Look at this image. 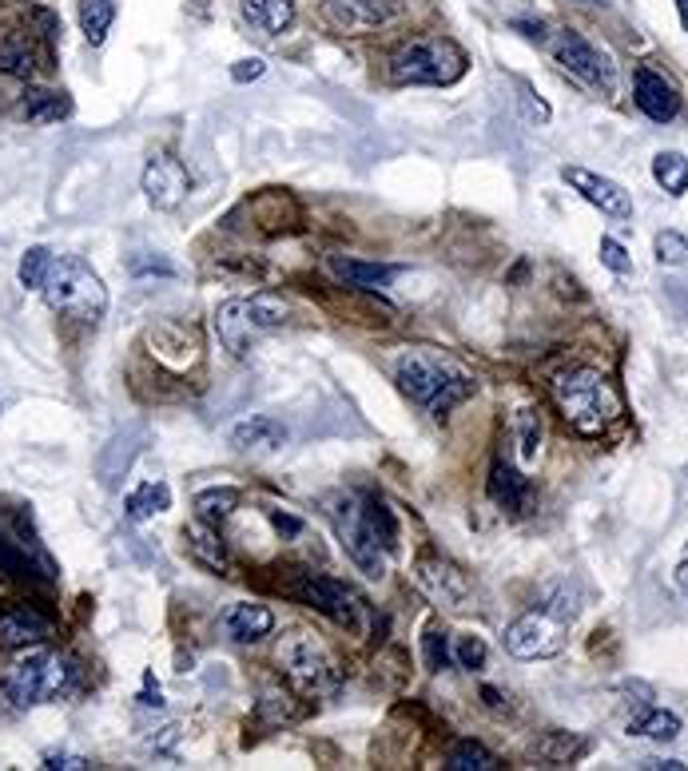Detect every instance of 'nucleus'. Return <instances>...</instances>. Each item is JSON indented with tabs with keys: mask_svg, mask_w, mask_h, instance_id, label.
<instances>
[{
	"mask_svg": "<svg viewBox=\"0 0 688 771\" xmlns=\"http://www.w3.org/2000/svg\"><path fill=\"white\" fill-rule=\"evenodd\" d=\"M394 378L402 386V394L418 406H426L434 418L450 414L462 398L474 394V378L446 354L438 350H426V346H414L406 350L398 362H394Z\"/></svg>",
	"mask_w": 688,
	"mask_h": 771,
	"instance_id": "nucleus-1",
	"label": "nucleus"
},
{
	"mask_svg": "<svg viewBox=\"0 0 688 771\" xmlns=\"http://www.w3.org/2000/svg\"><path fill=\"white\" fill-rule=\"evenodd\" d=\"M553 402L569 422V430L581 438H601L621 418V394L601 370H589V366L553 378Z\"/></svg>",
	"mask_w": 688,
	"mask_h": 771,
	"instance_id": "nucleus-2",
	"label": "nucleus"
},
{
	"mask_svg": "<svg viewBox=\"0 0 688 771\" xmlns=\"http://www.w3.org/2000/svg\"><path fill=\"white\" fill-rule=\"evenodd\" d=\"M466 76V52L450 36H414L390 52L394 84H454Z\"/></svg>",
	"mask_w": 688,
	"mask_h": 771,
	"instance_id": "nucleus-3",
	"label": "nucleus"
},
{
	"mask_svg": "<svg viewBox=\"0 0 688 771\" xmlns=\"http://www.w3.org/2000/svg\"><path fill=\"white\" fill-rule=\"evenodd\" d=\"M40 295L56 314H68V318H80V322H100L104 310H108V291H104L100 275L76 255L52 259V271H48Z\"/></svg>",
	"mask_w": 688,
	"mask_h": 771,
	"instance_id": "nucleus-4",
	"label": "nucleus"
},
{
	"mask_svg": "<svg viewBox=\"0 0 688 771\" xmlns=\"http://www.w3.org/2000/svg\"><path fill=\"white\" fill-rule=\"evenodd\" d=\"M72 676H76V672H72L68 660H60V656L48 652V648H36V652L20 656L16 664H8L0 688H4V696H8L12 708H32V704H40V700L64 696L68 684H72Z\"/></svg>",
	"mask_w": 688,
	"mask_h": 771,
	"instance_id": "nucleus-5",
	"label": "nucleus"
},
{
	"mask_svg": "<svg viewBox=\"0 0 688 771\" xmlns=\"http://www.w3.org/2000/svg\"><path fill=\"white\" fill-rule=\"evenodd\" d=\"M331 521H335V529H339V541H343L346 557L354 561V569L378 581V577L386 573V549H382V541L374 537V529H370V521H366L362 497H354V493L335 497V501H331Z\"/></svg>",
	"mask_w": 688,
	"mask_h": 771,
	"instance_id": "nucleus-6",
	"label": "nucleus"
},
{
	"mask_svg": "<svg viewBox=\"0 0 688 771\" xmlns=\"http://www.w3.org/2000/svg\"><path fill=\"white\" fill-rule=\"evenodd\" d=\"M549 48H553V60H557L569 76H577L585 88H593V92H601V96H613V92H617V68H613V60H609L601 48H593L577 28H561V32L549 40Z\"/></svg>",
	"mask_w": 688,
	"mask_h": 771,
	"instance_id": "nucleus-7",
	"label": "nucleus"
},
{
	"mask_svg": "<svg viewBox=\"0 0 688 771\" xmlns=\"http://www.w3.org/2000/svg\"><path fill=\"white\" fill-rule=\"evenodd\" d=\"M279 668H283L287 680H291L299 692H307V696H323V692L335 688L331 656H327V648H323L315 636H307V632L283 636V644H279Z\"/></svg>",
	"mask_w": 688,
	"mask_h": 771,
	"instance_id": "nucleus-8",
	"label": "nucleus"
},
{
	"mask_svg": "<svg viewBox=\"0 0 688 771\" xmlns=\"http://www.w3.org/2000/svg\"><path fill=\"white\" fill-rule=\"evenodd\" d=\"M291 593L303 601V605H311L315 613H323V617H331L335 624H343L350 632H362V620H366V601L343 585V581H335V577H319V573H299V581L291 585Z\"/></svg>",
	"mask_w": 688,
	"mask_h": 771,
	"instance_id": "nucleus-9",
	"label": "nucleus"
},
{
	"mask_svg": "<svg viewBox=\"0 0 688 771\" xmlns=\"http://www.w3.org/2000/svg\"><path fill=\"white\" fill-rule=\"evenodd\" d=\"M565 628L569 620H561L549 609H533L506 628V652L517 660H549L565 648Z\"/></svg>",
	"mask_w": 688,
	"mask_h": 771,
	"instance_id": "nucleus-10",
	"label": "nucleus"
},
{
	"mask_svg": "<svg viewBox=\"0 0 688 771\" xmlns=\"http://www.w3.org/2000/svg\"><path fill=\"white\" fill-rule=\"evenodd\" d=\"M398 16L394 0H323L319 4V20L339 32V36H362L374 32L382 24H390Z\"/></svg>",
	"mask_w": 688,
	"mask_h": 771,
	"instance_id": "nucleus-11",
	"label": "nucleus"
},
{
	"mask_svg": "<svg viewBox=\"0 0 688 771\" xmlns=\"http://www.w3.org/2000/svg\"><path fill=\"white\" fill-rule=\"evenodd\" d=\"M561 179H565L585 203H593L601 215H609V219H633V199H629V191H625L617 179L597 175V171L577 167V163H565V167H561Z\"/></svg>",
	"mask_w": 688,
	"mask_h": 771,
	"instance_id": "nucleus-12",
	"label": "nucleus"
},
{
	"mask_svg": "<svg viewBox=\"0 0 688 771\" xmlns=\"http://www.w3.org/2000/svg\"><path fill=\"white\" fill-rule=\"evenodd\" d=\"M418 585L442 609H466V601H470V577L454 561L434 557V553L418 557Z\"/></svg>",
	"mask_w": 688,
	"mask_h": 771,
	"instance_id": "nucleus-13",
	"label": "nucleus"
},
{
	"mask_svg": "<svg viewBox=\"0 0 688 771\" xmlns=\"http://www.w3.org/2000/svg\"><path fill=\"white\" fill-rule=\"evenodd\" d=\"M144 195H148V203L152 207H160V211H175L183 199H187V191H191V175H187V167L168 152H156L148 159V167H144Z\"/></svg>",
	"mask_w": 688,
	"mask_h": 771,
	"instance_id": "nucleus-14",
	"label": "nucleus"
},
{
	"mask_svg": "<svg viewBox=\"0 0 688 771\" xmlns=\"http://www.w3.org/2000/svg\"><path fill=\"white\" fill-rule=\"evenodd\" d=\"M633 100H637V108H641L653 124H669V120H677V112H681L677 88H673L661 72H653V68H637V76H633Z\"/></svg>",
	"mask_w": 688,
	"mask_h": 771,
	"instance_id": "nucleus-15",
	"label": "nucleus"
},
{
	"mask_svg": "<svg viewBox=\"0 0 688 771\" xmlns=\"http://www.w3.org/2000/svg\"><path fill=\"white\" fill-rule=\"evenodd\" d=\"M215 334L223 342V350H231L235 358H247L255 338H259V326L251 322V310L247 299H227L223 307L215 310Z\"/></svg>",
	"mask_w": 688,
	"mask_h": 771,
	"instance_id": "nucleus-16",
	"label": "nucleus"
},
{
	"mask_svg": "<svg viewBox=\"0 0 688 771\" xmlns=\"http://www.w3.org/2000/svg\"><path fill=\"white\" fill-rule=\"evenodd\" d=\"M227 442H231L239 454H251V450L271 454V450H279V446L287 442V426H283L279 418H271V414H251V418H243V422L231 426Z\"/></svg>",
	"mask_w": 688,
	"mask_h": 771,
	"instance_id": "nucleus-17",
	"label": "nucleus"
},
{
	"mask_svg": "<svg viewBox=\"0 0 688 771\" xmlns=\"http://www.w3.org/2000/svg\"><path fill=\"white\" fill-rule=\"evenodd\" d=\"M327 271L354 291H382L398 275V267H390V263H366V259H350V255H327Z\"/></svg>",
	"mask_w": 688,
	"mask_h": 771,
	"instance_id": "nucleus-18",
	"label": "nucleus"
},
{
	"mask_svg": "<svg viewBox=\"0 0 688 771\" xmlns=\"http://www.w3.org/2000/svg\"><path fill=\"white\" fill-rule=\"evenodd\" d=\"M223 632L231 636V640H239V644H255V640H263L271 628H275V613L267 609V605H251V601H239V605H231L223 617Z\"/></svg>",
	"mask_w": 688,
	"mask_h": 771,
	"instance_id": "nucleus-19",
	"label": "nucleus"
},
{
	"mask_svg": "<svg viewBox=\"0 0 688 771\" xmlns=\"http://www.w3.org/2000/svg\"><path fill=\"white\" fill-rule=\"evenodd\" d=\"M490 497L502 505V509H510V513H529V505H533V485H529V477H521L510 462H494L490 469Z\"/></svg>",
	"mask_w": 688,
	"mask_h": 771,
	"instance_id": "nucleus-20",
	"label": "nucleus"
},
{
	"mask_svg": "<svg viewBox=\"0 0 688 771\" xmlns=\"http://www.w3.org/2000/svg\"><path fill=\"white\" fill-rule=\"evenodd\" d=\"M0 72H8L16 80H36L40 56H36V44L28 32H20V28L0 32Z\"/></svg>",
	"mask_w": 688,
	"mask_h": 771,
	"instance_id": "nucleus-21",
	"label": "nucleus"
},
{
	"mask_svg": "<svg viewBox=\"0 0 688 771\" xmlns=\"http://www.w3.org/2000/svg\"><path fill=\"white\" fill-rule=\"evenodd\" d=\"M239 16L259 36H279L295 24V0H239Z\"/></svg>",
	"mask_w": 688,
	"mask_h": 771,
	"instance_id": "nucleus-22",
	"label": "nucleus"
},
{
	"mask_svg": "<svg viewBox=\"0 0 688 771\" xmlns=\"http://www.w3.org/2000/svg\"><path fill=\"white\" fill-rule=\"evenodd\" d=\"M183 545H187L191 561H199L203 569H215V573L227 569V545H223V537H219V525L191 521V525L183 529Z\"/></svg>",
	"mask_w": 688,
	"mask_h": 771,
	"instance_id": "nucleus-23",
	"label": "nucleus"
},
{
	"mask_svg": "<svg viewBox=\"0 0 688 771\" xmlns=\"http://www.w3.org/2000/svg\"><path fill=\"white\" fill-rule=\"evenodd\" d=\"M0 577H12V581H28V577L52 581L56 573H52V565H48L44 557L32 561V553H28L24 545H16V541L0 529Z\"/></svg>",
	"mask_w": 688,
	"mask_h": 771,
	"instance_id": "nucleus-24",
	"label": "nucleus"
},
{
	"mask_svg": "<svg viewBox=\"0 0 688 771\" xmlns=\"http://www.w3.org/2000/svg\"><path fill=\"white\" fill-rule=\"evenodd\" d=\"M48 636V620L36 609H12L0 617V648H24Z\"/></svg>",
	"mask_w": 688,
	"mask_h": 771,
	"instance_id": "nucleus-25",
	"label": "nucleus"
},
{
	"mask_svg": "<svg viewBox=\"0 0 688 771\" xmlns=\"http://www.w3.org/2000/svg\"><path fill=\"white\" fill-rule=\"evenodd\" d=\"M20 116L28 124H60L64 116H72V100L52 88H28L20 100Z\"/></svg>",
	"mask_w": 688,
	"mask_h": 771,
	"instance_id": "nucleus-26",
	"label": "nucleus"
},
{
	"mask_svg": "<svg viewBox=\"0 0 688 771\" xmlns=\"http://www.w3.org/2000/svg\"><path fill=\"white\" fill-rule=\"evenodd\" d=\"M168 505H172V489L164 481H144L124 497V517L140 525V521H152L156 513H164Z\"/></svg>",
	"mask_w": 688,
	"mask_h": 771,
	"instance_id": "nucleus-27",
	"label": "nucleus"
},
{
	"mask_svg": "<svg viewBox=\"0 0 688 771\" xmlns=\"http://www.w3.org/2000/svg\"><path fill=\"white\" fill-rule=\"evenodd\" d=\"M629 736H645V740H657V744H669L681 736V716L677 712H665V708H649L641 716L629 720Z\"/></svg>",
	"mask_w": 688,
	"mask_h": 771,
	"instance_id": "nucleus-28",
	"label": "nucleus"
},
{
	"mask_svg": "<svg viewBox=\"0 0 688 771\" xmlns=\"http://www.w3.org/2000/svg\"><path fill=\"white\" fill-rule=\"evenodd\" d=\"M235 509H239V489H231V485H215V489L195 493V513L207 525H223Z\"/></svg>",
	"mask_w": 688,
	"mask_h": 771,
	"instance_id": "nucleus-29",
	"label": "nucleus"
},
{
	"mask_svg": "<svg viewBox=\"0 0 688 771\" xmlns=\"http://www.w3.org/2000/svg\"><path fill=\"white\" fill-rule=\"evenodd\" d=\"M76 16H80V32L88 36V44H104V36L116 20V0H80Z\"/></svg>",
	"mask_w": 688,
	"mask_h": 771,
	"instance_id": "nucleus-30",
	"label": "nucleus"
},
{
	"mask_svg": "<svg viewBox=\"0 0 688 771\" xmlns=\"http://www.w3.org/2000/svg\"><path fill=\"white\" fill-rule=\"evenodd\" d=\"M446 768L450 771H494L498 768V756L490 748H482L478 740H458L446 756Z\"/></svg>",
	"mask_w": 688,
	"mask_h": 771,
	"instance_id": "nucleus-31",
	"label": "nucleus"
},
{
	"mask_svg": "<svg viewBox=\"0 0 688 771\" xmlns=\"http://www.w3.org/2000/svg\"><path fill=\"white\" fill-rule=\"evenodd\" d=\"M653 179H657L669 195H685L688 191V155L657 152V159H653Z\"/></svg>",
	"mask_w": 688,
	"mask_h": 771,
	"instance_id": "nucleus-32",
	"label": "nucleus"
},
{
	"mask_svg": "<svg viewBox=\"0 0 688 771\" xmlns=\"http://www.w3.org/2000/svg\"><path fill=\"white\" fill-rule=\"evenodd\" d=\"M362 505H366V521H370L374 537L382 541V549H386V553H394V549H398V525H394L390 505H386L382 497H362Z\"/></svg>",
	"mask_w": 688,
	"mask_h": 771,
	"instance_id": "nucleus-33",
	"label": "nucleus"
},
{
	"mask_svg": "<svg viewBox=\"0 0 688 771\" xmlns=\"http://www.w3.org/2000/svg\"><path fill=\"white\" fill-rule=\"evenodd\" d=\"M52 251L48 247H28L24 255H20V287H28V291H40L44 287V279H48V271H52Z\"/></svg>",
	"mask_w": 688,
	"mask_h": 771,
	"instance_id": "nucleus-34",
	"label": "nucleus"
},
{
	"mask_svg": "<svg viewBox=\"0 0 688 771\" xmlns=\"http://www.w3.org/2000/svg\"><path fill=\"white\" fill-rule=\"evenodd\" d=\"M247 310H251V322L259 326V334L263 330H279L287 322V314H291V307L279 295H255V299H247Z\"/></svg>",
	"mask_w": 688,
	"mask_h": 771,
	"instance_id": "nucleus-35",
	"label": "nucleus"
},
{
	"mask_svg": "<svg viewBox=\"0 0 688 771\" xmlns=\"http://www.w3.org/2000/svg\"><path fill=\"white\" fill-rule=\"evenodd\" d=\"M537 442H541V418L525 406V410H517V450L525 462L537 458Z\"/></svg>",
	"mask_w": 688,
	"mask_h": 771,
	"instance_id": "nucleus-36",
	"label": "nucleus"
},
{
	"mask_svg": "<svg viewBox=\"0 0 688 771\" xmlns=\"http://www.w3.org/2000/svg\"><path fill=\"white\" fill-rule=\"evenodd\" d=\"M581 752H585V744H581V740H569L565 732H553L545 744H537V756L549 760V764H569V760H577Z\"/></svg>",
	"mask_w": 688,
	"mask_h": 771,
	"instance_id": "nucleus-37",
	"label": "nucleus"
},
{
	"mask_svg": "<svg viewBox=\"0 0 688 771\" xmlns=\"http://www.w3.org/2000/svg\"><path fill=\"white\" fill-rule=\"evenodd\" d=\"M422 656H426V668H430V672L450 668V636H446L442 628H430V632L422 636Z\"/></svg>",
	"mask_w": 688,
	"mask_h": 771,
	"instance_id": "nucleus-38",
	"label": "nucleus"
},
{
	"mask_svg": "<svg viewBox=\"0 0 688 771\" xmlns=\"http://www.w3.org/2000/svg\"><path fill=\"white\" fill-rule=\"evenodd\" d=\"M653 247H657V263H665V267H681L688 259V239L681 231H661Z\"/></svg>",
	"mask_w": 688,
	"mask_h": 771,
	"instance_id": "nucleus-39",
	"label": "nucleus"
},
{
	"mask_svg": "<svg viewBox=\"0 0 688 771\" xmlns=\"http://www.w3.org/2000/svg\"><path fill=\"white\" fill-rule=\"evenodd\" d=\"M486 656H490V648H486V640H482V636H462V640H458V652H454V660H458L462 668L478 672V668L486 664Z\"/></svg>",
	"mask_w": 688,
	"mask_h": 771,
	"instance_id": "nucleus-40",
	"label": "nucleus"
},
{
	"mask_svg": "<svg viewBox=\"0 0 688 771\" xmlns=\"http://www.w3.org/2000/svg\"><path fill=\"white\" fill-rule=\"evenodd\" d=\"M601 263H605L613 275H629V271H633L629 251H625L617 239H601Z\"/></svg>",
	"mask_w": 688,
	"mask_h": 771,
	"instance_id": "nucleus-41",
	"label": "nucleus"
},
{
	"mask_svg": "<svg viewBox=\"0 0 688 771\" xmlns=\"http://www.w3.org/2000/svg\"><path fill=\"white\" fill-rule=\"evenodd\" d=\"M128 271L136 275V279H144V275H175V263H168V259H152V255H132L128 259Z\"/></svg>",
	"mask_w": 688,
	"mask_h": 771,
	"instance_id": "nucleus-42",
	"label": "nucleus"
},
{
	"mask_svg": "<svg viewBox=\"0 0 688 771\" xmlns=\"http://www.w3.org/2000/svg\"><path fill=\"white\" fill-rule=\"evenodd\" d=\"M40 768H48V771H84V768H92L84 756H72V752H48L44 760H40Z\"/></svg>",
	"mask_w": 688,
	"mask_h": 771,
	"instance_id": "nucleus-43",
	"label": "nucleus"
},
{
	"mask_svg": "<svg viewBox=\"0 0 688 771\" xmlns=\"http://www.w3.org/2000/svg\"><path fill=\"white\" fill-rule=\"evenodd\" d=\"M263 72H267V64H263L259 56H247V60H235V64H231V80H235V84H251V80H259Z\"/></svg>",
	"mask_w": 688,
	"mask_h": 771,
	"instance_id": "nucleus-44",
	"label": "nucleus"
},
{
	"mask_svg": "<svg viewBox=\"0 0 688 771\" xmlns=\"http://www.w3.org/2000/svg\"><path fill=\"white\" fill-rule=\"evenodd\" d=\"M521 104H525V116H529V120H537V124L549 120V104H541V100L529 92V84H521Z\"/></svg>",
	"mask_w": 688,
	"mask_h": 771,
	"instance_id": "nucleus-45",
	"label": "nucleus"
},
{
	"mask_svg": "<svg viewBox=\"0 0 688 771\" xmlns=\"http://www.w3.org/2000/svg\"><path fill=\"white\" fill-rule=\"evenodd\" d=\"M271 521H275V529H279V533H287V537H295V533L303 529V521H299V517H291V513H271Z\"/></svg>",
	"mask_w": 688,
	"mask_h": 771,
	"instance_id": "nucleus-46",
	"label": "nucleus"
},
{
	"mask_svg": "<svg viewBox=\"0 0 688 771\" xmlns=\"http://www.w3.org/2000/svg\"><path fill=\"white\" fill-rule=\"evenodd\" d=\"M514 28L521 36H529V40H545V28H541V20L533 24V20H514Z\"/></svg>",
	"mask_w": 688,
	"mask_h": 771,
	"instance_id": "nucleus-47",
	"label": "nucleus"
},
{
	"mask_svg": "<svg viewBox=\"0 0 688 771\" xmlns=\"http://www.w3.org/2000/svg\"><path fill=\"white\" fill-rule=\"evenodd\" d=\"M637 768H645V771H661V768L665 771H685L688 764H681V760H641Z\"/></svg>",
	"mask_w": 688,
	"mask_h": 771,
	"instance_id": "nucleus-48",
	"label": "nucleus"
},
{
	"mask_svg": "<svg viewBox=\"0 0 688 771\" xmlns=\"http://www.w3.org/2000/svg\"><path fill=\"white\" fill-rule=\"evenodd\" d=\"M482 696H486V704H490L494 712H502V708H510V704H502V696H498L494 688H482Z\"/></svg>",
	"mask_w": 688,
	"mask_h": 771,
	"instance_id": "nucleus-49",
	"label": "nucleus"
},
{
	"mask_svg": "<svg viewBox=\"0 0 688 771\" xmlns=\"http://www.w3.org/2000/svg\"><path fill=\"white\" fill-rule=\"evenodd\" d=\"M677 585H681V593L688 597V561H681V565H677Z\"/></svg>",
	"mask_w": 688,
	"mask_h": 771,
	"instance_id": "nucleus-50",
	"label": "nucleus"
},
{
	"mask_svg": "<svg viewBox=\"0 0 688 771\" xmlns=\"http://www.w3.org/2000/svg\"><path fill=\"white\" fill-rule=\"evenodd\" d=\"M677 12H681V24L688 28V0H677Z\"/></svg>",
	"mask_w": 688,
	"mask_h": 771,
	"instance_id": "nucleus-51",
	"label": "nucleus"
},
{
	"mask_svg": "<svg viewBox=\"0 0 688 771\" xmlns=\"http://www.w3.org/2000/svg\"><path fill=\"white\" fill-rule=\"evenodd\" d=\"M573 4H597V0H573Z\"/></svg>",
	"mask_w": 688,
	"mask_h": 771,
	"instance_id": "nucleus-52",
	"label": "nucleus"
}]
</instances>
